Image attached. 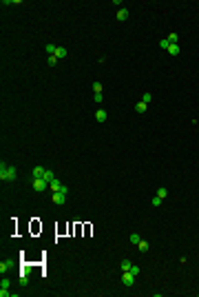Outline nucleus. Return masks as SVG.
Returning a JSON list of instances; mask_svg holds the SVG:
<instances>
[{"mask_svg":"<svg viewBox=\"0 0 199 297\" xmlns=\"http://www.w3.org/2000/svg\"><path fill=\"white\" fill-rule=\"evenodd\" d=\"M0 180L2 182H16L18 180V169L11 166V164L0 162Z\"/></svg>","mask_w":199,"mask_h":297,"instance_id":"obj_1","label":"nucleus"},{"mask_svg":"<svg viewBox=\"0 0 199 297\" xmlns=\"http://www.w3.org/2000/svg\"><path fill=\"white\" fill-rule=\"evenodd\" d=\"M31 186H33L36 193H44V191H49V180H44V178H33V180H31Z\"/></svg>","mask_w":199,"mask_h":297,"instance_id":"obj_2","label":"nucleus"},{"mask_svg":"<svg viewBox=\"0 0 199 297\" xmlns=\"http://www.w3.org/2000/svg\"><path fill=\"white\" fill-rule=\"evenodd\" d=\"M49 191H51V193H66L69 195V186H64L58 178H53L51 182H49Z\"/></svg>","mask_w":199,"mask_h":297,"instance_id":"obj_3","label":"nucleus"},{"mask_svg":"<svg viewBox=\"0 0 199 297\" xmlns=\"http://www.w3.org/2000/svg\"><path fill=\"white\" fill-rule=\"evenodd\" d=\"M135 282H137V275H133L131 270H122V284L126 286V288H133Z\"/></svg>","mask_w":199,"mask_h":297,"instance_id":"obj_4","label":"nucleus"},{"mask_svg":"<svg viewBox=\"0 0 199 297\" xmlns=\"http://www.w3.org/2000/svg\"><path fill=\"white\" fill-rule=\"evenodd\" d=\"M51 202L58 204V206H62L66 202V193H51Z\"/></svg>","mask_w":199,"mask_h":297,"instance_id":"obj_5","label":"nucleus"},{"mask_svg":"<svg viewBox=\"0 0 199 297\" xmlns=\"http://www.w3.org/2000/svg\"><path fill=\"white\" fill-rule=\"evenodd\" d=\"M44 175H46V166H33L31 180H33V178H44Z\"/></svg>","mask_w":199,"mask_h":297,"instance_id":"obj_6","label":"nucleus"},{"mask_svg":"<svg viewBox=\"0 0 199 297\" xmlns=\"http://www.w3.org/2000/svg\"><path fill=\"white\" fill-rule=\"evenodd\" d=\"M106 118H109V111H106V109H97V111H95V120L100 122V124L106 122Z\"/></svg>","mask_w":199,"mask_h":297,"instance_id":"obj_7","label":"nucleus"},{"mask_svg":"<svg viewBox=\"0 0 199 297\" xmlns=\"http://www.w3.org/2000/svg\"><path fill=\"white\" fill-rule=\"evenodd\" d=\"M117 20H119V22L129 20V9H126V7H119V9H117Z\"/></svg>","mask_w":199,"mask_h":297,"instance_id":"obj_8","label":"nucleus"},{"mask_svg":"<svg viewBox=\"0 0 199 297\" xmlns=\"http://www.w3.org/2000/svg\"><path fill=\"white\" fill-rule=\"evenodd\" d=\"M137 249H139L142 253H148V251H151V244H148V242H146V239L142 237V239L137 242Z\"/></svg>","mask_w":199,"mask_h":297,"instance_id":"obj_9","label":"nucleus"},{"mask_svg":"<svg viewBox=\"0 0 199 297\" xmlns=\"http://www.w3.org/2000/svg\"><path fill=\"white\" fill-rule=\"evenodd\" d=\"M53 56H56L58 60H62V58H66V56H69V51H66V49H64V47H58V49H56V53H53Z\"/></svg>","mask_w":199,"mask_h":297,"instance_id":"obj_10","label":"nucleus"},{"mask_svg":"<svg viewBox=\"0 0 199 297\" xmlns=\"http://www.w3.org/2000/svg\"><path fill=\"white\" fill-rule=\"evenodd\" d=\"M133 268V262L131 259H122L119 262V270H131Z\"/></svg>","mask_w":199,"mask_h":297,"instance_id":"obj_11","label":"nucleus"},{"mask_svg":"<svg viewBox=\"0 0 199 297\" xmlns=\"http://www.w3.org/2000/svg\"><path fill=\"white\" fill-rule=\"evenodd\" d=\"M168 53H170V56H179V53H182V47H179V44H170V47H168Z\"/></svg>","mask_w":199,"mask_h":297,"instance_id":"obj_12","label":"nucleus"},{"mask_svg":"<svg viewBox=\"0 0 199 297\" xmlns=\"http://www.w3.org/2000/svg\"><path fill=\"white\" fill-rule=\"evenodd\" d=\"M13 266V262L11 259H7V262H0V273H7V270Z\"/></svg>","mask_w":199,"mask_h":297,"instance_id":"obj_13","label":"nucleus"},{"mask_svg":"<svg viewBox=\"0 0 199 297\" xmlns=\"http://www.w3.org/2000/svg\"><path fill=\"white\" fill-rule=\"evenodd\" d=\"M168 42H170V44H179V36H177L175 31H170V33H168Z\"/></svg>","mask_w":199,"mask_h":297,"instance_id":"obj_14","label":"nucleus"},{"mask_svg":"<svg viewBox=\"0 0 199 297\" xmlns=\"http://www.w3.org/2000/svg\"><path fill=\"white\" fill-rule=\"evenodd\" d=\"M155 195H157V197H162V200H166V197H168V189H164V186H159Z\"/></svg>","mask_w":199,"mask_h":297,"instance_id":"obj_15","label":"nucleus"},{"mask_svg":"<svg viewBox=\"0 0 199 297\" xmlns=\"http://www.w3.org/2000/svg\"><path fill=\"white\" fill-rule=\"evenodd\" d=\"M146 109H148L146 102H137V104H135V111H137V113H146Z\"/></svg>","mask_w":199,"mask_h":297,"instance_id":"obj_16","label":"nucleus"},{"mask_svg":"<svg viewBox=\"0 0 199 297\" xmlns=\"http://www.w3.org/2000/svg\"><path fill=\"white\" fill-rule=\"evenodd\" d=\"M20 284H22V286H27V284H29V273H24V270L20 273Z\"/></svg>","mask_w":199,"mask_h":297,"instance_id":"obj_17","label":"nucleus"},{"mask_svg":"<svg viewBox=\"0 0 199 297\" xmlns=\"http://www.w3.org/2000/svg\"><path fill=\"white\" fill-rule=\"evenodd\" d=\"M129 239H131V244H135V246H137V242L142 239V235H139V233H131V235H129Z\"/></svg>","mask_w":199,"mask_h":297,"instance_id":"obj_18","label":"nucleus"},{"mask_svg":"<svg viewBox=\"0 0 199 297\" xmlns=\"http://www.w3.org/2000/svg\"><path fill=\"white\" fill-rule=\"evenodd\" d=\"M44 49H46V53H49V56H53V53H56V49H58V47H56L53 42H49V44H46Z\"/></svg>","mask_w":199,"mask_h":297,"instance_id":"obj_19","label":"nucleus"},{"mask_svg":"<svg viewBox=\"0 0 199 297\" xmlns=\"http://www.w3.org/2000/svg\"><path fill=\"white\" fill-rule=\"evenodd\" d=\"M151 100H153V93H148V91H146V93L142 95V102H146V104H151Z\"/></svg>","mask_w":199,"mask_h":297,"instance_id":"obj_20","label":"nucleus"},{"mask_svg":"<svg viewBox=\"0 0 199 297\" xmlns=\"http://www.w3.org/2000/svg\"><path fill=\"white\" fill-rule=\"evenodd\" d=\"M168 47H170V42H168V38H164V40H159V49H164V51H168Z\"/></svg>","mask_w":199,"mask_h":297,"instance_id":"obj_21","label":"nucleus"},{"mask_svg":"<svg viewBox=\"0 0 199 297\" xmlns=\"http://www.w3.org/2000/svg\"><path fill=\"white\" fill-rule=\"evenodd\" d=\"M151 204H153V206H162V204H164V200H162V197H157V195H155L153 200H151Z\"/></svg>","mask_w":199,"mask_h":297,"instance_id":"obj_22","label":"nucleus"},{"mask_svg":"<svg viewBox=\"0 0 199 297\" xmlns=\"http://www.w3.org/2000/svg\"><path fill=\"white\" fill-rule=\"evenodd\" d=\"M56 62H58L56 56H49V58H46V64H49V67H56Z\"/></svg>","mask_w":199,"mask_h":297,"instance_id":"obj_23","label":"nucleus"},{"mask_svg":"<svg viewBox=\"0 0 199 297\" xmlns=\"http://www.w3.org/2000/svg\"><path fill=\"white\" fill-rule=\"evenodd\" d=\"M93 93H102V82H93Z\"/></svg>","mask_w":199,"mask_h":297,"instance_id":"obj_24","label":"nucleus"},{"mask_svg":"<svg viewBox=\"0 0 199 297\" xmlns=\"http://www.w3.org/2000/svg\"><path fill=\"white\" fill-rule=\"evenodd\" d=\"M93 100H95L97 104H102V100H104V93H95V95H93Z\"/></svg>","mask_w":199,"mask_h":297,"instance_id":"obj_25","label":"nucleus"},{"mask_svg":"<svg viewBox=\"0 0 199 297\" xmlns=\"http://www.w3.org/2000/svg\"><path fill=\"white\" fill-rule=\"evenodd\" d=\"M9 284H11V282H9L7 277H2V279H0V288H9Z\"/></svg>","mask_w":199,"mask_h":297,"instance_id":"obj_26","label":"nucleus"},{"mask_svg":"<svg viewBox=\"0 0 199 297\" xmlns=\"http://www.w3.org/2000/svg\"><path fill=\"white\" fill-rule=\"evenodd\" d=\"M131 273H133V275H139L142 270H139V266H137V264H133V268H131Z\"/></svg>","mask_w":199,"mask_h":297,"instance_id":"obj_27","label":"nucleus"}]
</instances>
